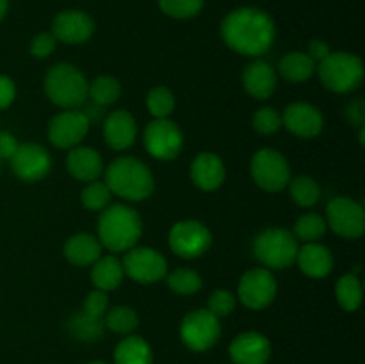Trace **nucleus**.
<instances>
[{
	"label": "nucleus",
	"instance_id": "f257e3e1",
	"mask_svg": "<svg viewBox=\"0 0 365 364\" xmlns=\"http://www.w3.org/2000/svg\"><path fill=\"white\" fill-rule=\"evenodd\" d=\"M221 38L234 52L260 57L273 46L277 27L266 11L259 7H239L221 21Z\"/></svg>",
	"mask_w": 365,
	"mask_h": 364
},
{
	"label": "nucleus",
	"instance_id": "f03ea898",
	"mask_svg": "<svg viewBox=\"0 0 365 364\" xmlns=\"http://www.w3.org/2000/svg\"><path fill=\"white\" fill-rule=\"evenodd\" d=\"M143 234V221L138 211L123 203L107 206L98 220V241L110 252L134 248Z\"/></svg>",
	"mask_w": 365,
	"mask_h": 364
},
{
	"label": "nucleus",
	"instance_id": "7ed1b4c3",
	"mask_svg": "<svg viewBox=\"0 0 365 364\" xmlns=\"http://www.w3.org/2000/svg\"><path fill=\"white\" fill-rule=\"evenodd\" d=\"M106 184L110 193L130 202H141L153 193L155 181L143 161L135 157H120L106 170Z\"/></svg>",
	"mask_w": 365,
	"mask_h": 364
},
{
	"label": "nucleus",
	"instance_id": "20e7f679",
	"mask_svg": "<svg viewBox=\"0 0 365 364\" xmlns=\"http://www.w3.org/2000/svg\"><path fill=\"white\" fill-rule=\"evenodd\" d=\"M89 82L77 66L59 63L48 70L45 77V91L50 102L63 109H75L88 98Z\"/></svg>",
	"mask_w": 365,
	"mask_h": 364
},
{
	"label": "nucleus",
	"instance_id": "39448f33",
	"mask_svg": "<svg viewBox=\"0 0 365 364\" xmlns=\"http://www.w3.org/2000/svg\"><path fill=\"white\" fill-rule=\"evenodd\" d=\"M298 248V239L287 228H266L253 239V253L267 270H285L294 264Z\"/></svg>",
	"mask_w": 365,
	"mask_h": 364
},
{
	"label": "nucleus",
	"instance_id": "423d86ee",
	"mask_svg": "<svg viewBox=\"0 0 365 364\" xmlns=\"http://www.w3.org/2000/svg\"><path fill=\"white\" fill-rule=\"evenodd\" d=\"M321 82L334 93H351L362 84L364 63L351 52H330L317 66Z\"/></svg>",
	"mask_w": 365,
	"mask_h": 364
},
{
	"label": "nucleus",
	"instance_id": "0eeeda50",
	"mask_svg": "<svg viewBox=\"0 0 365 364\" xmlns=\"http://www.w3.org/2000/svg\"><path fill=\"white\" fill-rule=\"evenodd\" d=\"M221 335L220 318L209 309H196L185 314L180 323V339L192 352H207L212 348Z\"/></svg>",
	"mask_w": 365,
	"mask_h": 364
},
{
	"label": "nucleus",
	"instance_id": "6e6552de",
	"mask_svg": "<svg viewBox=\"0 0 365 364\" xmlns=\"http://www.w3.org/2000/svg\"><path fill=\"white\" fill-rule=\"evenodd\" d=\"M250 170L257 186L269 193L280 191L291 181V166L287 159L274 148H260L252 157Z\"/></svg>",
	"mask_w": 365,
	"mask_h": 364
},
{
	"label": "nucleus",
	"instance_id": "1a4fd4ad",
	"mask_svg": "<svg viewBox=\"0 0 365 364\" xmlns=\"http://www.w3.org/2000/svg\"><path fill=\"white\" fill-rule=\"evenodd\" d=\"M327 225L341 238H360L365 231V211L362 203L348 196H335L327 206Z\"/></svg>",
	"mask_w": 365,
	"mask_h": 364
},
{
	"label": "nucleus",
	"instance_id": "9d476101",
	"mask_svg": "<svg viewBox=\"0 0 365 364\" xmlns=\"http://www.w3.org/2000/svg\"><path fill=\"white\" fill-rule=\"evenodd\" d=\"M184 146V134L175 121L155 118L145 128V148L159 161H171Z\"/></svg>",
	"mask_w": 365,
	"mask_h": 364
},
{
	"label": "nucleus",
	"instance_id": "9b49d317",
	"mask_svg": "<svg viewBox=\"0 0 365 364\" xmlns=\"http://www.w3.org/2000/svg\"><path fill=\"white\" fill-rule=\"evenodd\" d=\"M123 271L139 284H153L166 277L168 263L164 256L148 246H134L127 250L123 261Z\"/></svg>",
	"mask_w": 365,
	"mask_h": 364
},
{
	"label": "nucleus",
	"instance_id": "f8f14e48",
	"mask_svg": "<svg viewBox=\"0 0 365 364\" xmlns=\"http://www.w3.org/2000/svg\"><path fill=\"white\" fill-rule=\"evenodd\" d=\"M212 234L198 220L178 221L170 231V248L184 259H196L210 248Z\"/></svg>",
	"mask_w": 365,
	"mask_h": 364
},
{
	"label": "nucleus",
	"instance_id": "ddd939ff",
	"mask_svg": "<svg viewBox=\"0 0 365 364\" xmlns=\"http://www.w3.org/2000/svg\"><path fill=\"white\" fill-rule=\"evenodd\" d=\"M277 278L267 268H253L239 280L237 296L252 310L266 309L277 296Z\"/></svg>",
	"mask_w": 365,
	"mask_h": 364
},
{
	"label": "nucleus",
	"instance_id": "4468645a",
	"mask_svg": "<svg viewBox=\"0 0 365 364\" xmlns=\"http://www.w3.org/2000/svg\"><path fill=\"white\" fill-rule=\"evenodd\" d=\"M9 161L14 175L24 182L41 181L50 173V168H52V157L48 150L38 143L18 145L16 152Z\"/></svg>",
	"mask_w": 365,
	"mask_h": 364
},
{
	"label": "nucleus",
	"instance_id": "2eb2a0df",
	"mask_svg": "<svg viewBox=\"0 0 365 364\" xmlns=\"http://www.w3.org/2000/svg\"><path fill=\"white\" fill-rule=\"evenodd\" d=\"M89 120L82 111L66 109L56 114L48 123V139L57 148H73L86 138Z\"/></svg>",
	"mask_w": 365,
	"mask_h": 364
},
{
	"label": "nucleus",
	"instance_id": "dca6fc26",
	"mask_svg": "<svg viewBox=\"0 0 365 364\" xmlns=\"http://www.w3.org/2000/svg\"><path fill=\"white\" fill-rule=\"evenodd\" d=\"M282 125L291 134L310 139L323 132L324 118L314 103L294 102L285 107L284 114H282Z\"/></svg>",
	"mask_w": 365,
	"mask_h": 364
},
{
	"label": "nucleus",
	"instance_id": "f3484780",
	"mask_svg": "<svg viewBox=\"0 0 365 364\" xmlns=\"http://www.w3.org/2000/svg\"><path fill=\"white\" fill-rule=\"evenodd\" d=\"M95 32V21L88 13L78 9L61 11L52 24V34L57 41L66 45H81L86 43Z\"/></svg>",
	"mask_w": 365,
	"mask_h": 364
},
{
	"label": "nucleus",
	"instance_id": "a211bd4d",
	"mask_svg": "<svg viewBox=\"0 0 365 364\" xmlns=\"http://www.w3.org/2000/svg\"><path fill=\"white\" fill-rule=\"evenodd\" d=\"M228 355L232 364H267L271 359V343L260 332H242L230 343Z\"/></svg>",
	"mask_w": 365,
	"mask_h": 364
},
{
	"label": "nucleus",
	"instance_id": "6ab92c4d",
	"mask_svg": "<svg viewBox=\"0 0 365 364\" xmlns=\"http://www.w3.org/2000/svg\"><path fill=\"white\" fill-rule=\"evenodd\" d=\"M189 175L196 188L203 189V191H216L217 188L223 186L227 168L220 156L212 152H202L192 159Z\"/></svg>",
	"mask_w": 365,
	"mask_h": 364
},
{
	"label": "nucleus",
	"instance_id": "aec40b11",
	"mask_svg": "<svg viewBox=\"0 0 365 364\" xmlns=\"http://www.w3.org/2000/svg\"><path fill=\"white\" fill-rule=\"evenodd\" d=\"M138 125L128 111L118 109L103 121V139L113 150H127L135 143Z\"/></svg>",
	"mask_w": 365,
	"mask_h": 364
},
{
	"label": "nucleus",
	"instance_id": "412c9836",
	"mask_svg": "<svg viewBox=\"0 0 365 364\" xmlns=\"http://www.w3.org/2000/svg\"><path fill=\"white\" fill-rule=\"evenodd\" d=\"M296 263L307 277L312 278H323L334 270V256L330 248L317 241L305 243L302 248H298Z\"/></svg>",
	"mask_w": 365,
	"mask_h": 364
},
{
	"label": "nucleus",
	"instance_id": "4be33fe9",
	"mask_svg": "<svg viewBox=\"0 0 365 364\" xmlns=\"http://www.w3.org/2000/svg\"><path fill=\"white\" fill-rule=\"evenodd\" d=\"M242 84L253 98L266 100L277 89V71L266 61H253L245 68Z\"/></svg>",
	"mask_w": 365,
	"mask_h": 364
},
{
	"label": "nucleus",
	"instance_id": "5701e85b",
	"mask_svg": "<svg viewBox=\"0 0 365 364\" xmlns=\"http://www.w3.org/2000/svg\"><path fill=\"white\" fill-rule=\"evenodd\" d=\"M66 168L77 181L93 182L102 175L103 161L102 156L89 146H73L66 157Z\"/></svg>",
	"mask_w": 365,
	"mask_h": 364
},
{
	"label": "nucleus",
	"instance_id": "b1692460",
	"mask_svg": "<svg viewBox=\"0 0 365 364\" xmlns=\"http://www.w3.org/2000/svg\"><path fill=\"white\" fill-rule=\"evenodd\" d=\"M102 248L98 238L91 234H81L71 236L64 245V257L70 261L75 266H91L93 263L102 257Z\"/></svg>",
	"mask_w": 365,
	"mask_h": 364
},
{
	"label": "nucleus",
	"instance_id": "393cba45",
	"mask_svg": "<svg viewBox=\"0 0 365 364\" xmlns=\"http://www.w3.org/2000/svg\"><path fill=\"white\" fill-rule=\"evenodd\" d=\"M114 364H153L152 346L141 335H125L114 348Z\"/></svg>",
	"mask_w": 365,
	"mask_h": 364
},
{
	"label": "nucleus",
	"instance_id": "a878e982",
	"mask_svg": "<svg viewBox=\"0 0 365 364\" xmlns=\"http://www.w3.org/2000/svg\"><path fill=\"white\" fill-rule=\"evenodd\" d=\"M123 264L116 256L100 257L91 268V282L100 291H113L123 280Z\"/></svg>",
	"mask_w": 365,
	"mask_h": 364
},
{
	"label": "nucleus",
	"instance_id": "bb28decb",
	"mask_svg": "<svg viewBox=\"0 0 365 364\" xmlns=\"http://www.w3.org/2000/svg\"><path fill=\"white\" fill-rule=\"evenodd\" d=\"M280 75L289 82H305L316 71V61L310 59L307 52H289L282 57L278 64Z\"/></svg>",
	"mask_w": 365,
	"mask_h": 364
},
{
	"label": "nucleus",
	"instance_id": "cd10ccee",
	"mask_svg": "<svg viewBox=\"0 0 365 364\" xmlns=\"http://www.w3.org/2000/svg\"><path fill=\"white\" fill-rule=\"evenodd\" d=\"M68 332L73 339L82 343H93L100 341L103 338V332H106V323H103V318H95L82 313H75L73 316L68 320L66 323Z\"/></svg>",
	"mask_w": 365,
	"mask_h": 364
},
{
	"label": "nucleus",
	"instance_id": "c85d7f7f",
	"mask_svg": "<svg viewBox=\"0 0 365 364\" xmlns=\"http://www.w3.org/2000/svg\"><path fill=\"white\" fill-rule=\"evenodd\" d=\"M335 296L339 303L348 313H355L362 303V282L355 273H348L339 278L335 285Z\"/></svg>",
	"mask_w": 365,
	"mask_h": 364
},
{
	"label": "nucleus",
	"instance_id": "c756f323",
	"mask_svg": "<svg viewBox=\"0 0 365 364\" xmlns=\"http://www.w3.org/2000/svg\"><path fill=\"white\" fill-rule=\"evenodd\" d=\"M103 323H106V328H109L114 334L128 335L138 328L139 316L132 307L118 305L107 310L103 316Z\"/></svg>",
	"mask_w": 365,
	"mask_h": 364
},
{
	"label": "nucleus",
	"instance_id": "7c9ffc66",
	"mask_svg": "<svg viewBox=\"0 0 365 364\" xmlns=\"http://www.w3.org/2000/svg\"><path fill=\"white\" fill-rule=\"evenodd\" d=\"M289 189H291V198L298 203L299 207H314L321 200V188L316 178L309 175H299L289 181Z\"/></svg>",
	"mask_w": 365,
	"mask_h": 364
},
{
	"label": "nucleus",
	"instance_id": "2f4dec72",
	"mask_svg": "<svg viewBox=\"0 0 365 364\" xmlns=\"http://www.w3.org/2000/svg\"><path fill=\"white\" fill-rule=\"evenodd\" d=\"M121 95V84L116 77H110V75H100L95 81L89 84L88 96H91L93 103L96 106H110V103L116 102Z\"/></svg>",
	"mask_w": 365,
	"mask_h": 364
},
{
	"label": "nucleus",
	"instance_id": "473e14b6",
	"mask_svg": "<svg viewBox=\"0 0 365 364\" xmlns=\"http://www.w3.org/2000/svg\"><path fill=\"white\" fill-rule=\"evenodd\" d=\"M328 225L327 220L323 216L316 213H307L302 218H298L294 225V238L299 239L303 243H314L317 239H321L327 232Z\"/></svg>",
	"mask_w": 365,
	"mask_h": 364
},
{
	"label": "nucleus",
	"instance_id": "72a5a7b5",
	"mask_svg": "<svg viewBox=\"0 0 365 364\" xmlns=\"http://www.w3.org/2000/svg\"><path fill=\"white\" fill-rule=\"evenodd\" d=\"M168 285H170L171 291L178 293V295H195L202 289L203 280L195 270H185V268H180V270H175L173 273L168 275Z\"/></svg>",
	"mask_w": 365,
	"mask_h": 364
},
{
	"label": "nucleus",
	"instance_id": "f704fd0d",
	"mask_svg": "<svg viewBox=\"0 0 365 364\" xmlns=\"http://www.w3.org/2000/svg\"><path fill=\"white\" fill-rule=\"evenodd\" d=\"M146 107L153 118H168L175 109V96L171 89L164 86L150 89L146 95Z\"/></svg>",
	"mask_w": 365,
	"mask_h": 364
},
{
	"label": "nucleus",
	"instance_id": "c9c22d12",
	"mask_svg": "<svg viewBox=\"0 0 365 364\" xmlns=\"http://www.w3.org/2000/svg\"><path fill=\"white\" fill-rule=\"evenodd\" d=\"M205 0H159V7L164 14L177 20H187L200 14Z\"/></svg>",
	"mask_w": 365,
	"mask_h": 364
},
{
	"label": "nucleus",
	"instance_id": "e433bc0d",
	"mask_svg": "<svg viewBox=\"0 0 365 364\" xmlns=\"http://www.w3.org/2000/svg\"><path fill=\"white\" fill-rule=\"evenodd\" d=\"M110 195L113 193L109 191L106 182H98L93 181L82 189V206L89 211H103L110 202Z\"/></svg>",
	"mask_w": 365,
	"mask_h": 364
},
{
	"label": "nucleus",
	"instance_id": "4c0bfd02",
	"mask_svg": "<svg viewBox=\"0 0 365 364\" xmlns=\"http://www.w3.org/2000/svg\"><path fill=\"white\" fill-rule=\"evenodd\" d=\"M282 127V116L274 107H260L255 114H253V128L264 136L274 134L280 131Z\"/></svg>",
	"mask_w": 365,
	"mask_h": 364
},
{
	"label": "nucleus",
	"instance_id": "58836bf2",
	"mask_svg": "<svg viewBox=\"0 0 365 364\" xmlns=\"http://www.w3.org/2000/svg\"><path fill=\"white\" fill-rule=\"evenodd\" d=\"M235 307V295L228 289H217L209 296V307L207 309L216 318H225L232 314Z\"/></svg>",
	"mask_w": 365,
	"mask_h": 364
},
{
	"label": "nucleus",
	"instance_id": "ea45409f",
	"mask_svg": "<svg viewBox=\"0 0 365 364\" xmlns=\"http://www.w3.org/2000/svg\"><path fill=\"white\" fill-rule=\"evenodd\" d=\"M107 309H109V296H107L106 291H100V289H95L88 295L84 302V313L89 314V316L95 318H103L106 316Z\"/></svg>",
	"mask_w": 365,
	"mask_h": 364
},
{
	"label": "nucleus",
	"instance_id": "a19ab883",
	"mask_svg": "<svg viewBox=\"0 0 365 364\" xmlns=\"http://www.w3.org/2000/svg\"><path fill=\"white\" fill-rule=\"evenodd\" d=\"M57 39L52 32H41V34L34 36L31 41V54L36 59H45L50 54L56 50Z\"/></svg>",
	"mask_w": 365,
	"mask_h": 364
},
{
	"label": "nucleus",
	"instance_id": "79ce46f5",
	"mask_svg": "<svg viewBox=\"0 0 365 364\" xmlns=\"http://www.w3.org/2000/svg\"><path fill=\"white\" fill-rule=\"evenodd\" d=\"M14 96H16V86L13 79L0 75V111L7 109L14 102Z\"/></svg>",
	"mask_w": 365,
	"mask_h": 364
},
{
	"label": "nucleus",
	"instance_id": "37998d69",
	"mask_svg": "<svg viewBox=\"0 0 365 364\" xmlns=\"http://www.w3.org/2000/svg\"><path fill=\"white\" fill-rule=\"evenodd\" d=\"M18 145H20V143L16 141V138H14L11 132L0 131V161L11 159L13 153L16 152Z\"/></svg>",
	"mask_w": 365,
	"mask_h": 364
},
{
	"label": "nucleus",
	"instance_id": "c03bdc74",
	"mask_svg": "<svg viewBox=\"0 0 365 364\" xmlns=\"http://www.w3.org/2000/svg\"><path fill=\"white\" fill-rule=\"evenodd\" d=\"M330 46H328L327 41H323V39H312V41L309 43V56L312 61H317V63H321V61L324 59V57L330 56Z\"/></svg>",
	"mask_w": 365,
	"mask_h": 364
},
{
	"label": "nucleus",
	"instance_id": "a18cd8bd",
	"mask_svg": "<svg viewBox=\"0 0 365 364\" xmlns=\"http://www.w3.org/2000/svg\"><path fill=\"white\" fill-rule=\"evenodd\" d=\"M349 111H353L351 121H356V123L362 125L364 123V103L362 102H355L348 107Z\"/></svg>",
	"mask_w": 365,
	"mask_h": 364
},
{
	"label": "nucleus",
	"instance_id": "49530a36",
	"mask_svg": "<svg viewBox=\"0 0 365 364\" xmlns=\"http://www.w3.org/2000/svg\"><path fill=\"white\" fill-rule=\"evenodd\" d=\"M82 113L86 114V118L89 120V123H91L93 120H100V116H102V106H96V103H93V106H88L86 107V111H82Z\"/></svg>",
	"mask_w": 365,
	"mask_h": 364
},
{
	"label": "nucleus",
	"instance_id": "de8ad7c7",
	"mask_svg": "<svg viewBox=\"0 0 365 364\" xmlns=\"http://www.w3.org/2000/svg\"><path fill=\"white\" fill-rule=\"evenodd\" d=\"M7 7H9V0H0V21L6 18Z\"/></svg>",
	"mask_w": 365,
	"mask_h": 364
},
{
	"label": "nucleus",
	"instance_id": "09e8293b",
	"mask_svg": "<svg viewBox=\"0 0 365 364\" xmlns=\"http://www.w3.org/2000/svg\"><path fill=\"white\" fill-rule=\"evenodd\" d=\"M88 364H107V363H103V360H91V363Z\"/></svg>",
	"mask_w": 365,
	"mask_h": 364
}]
</instances>
